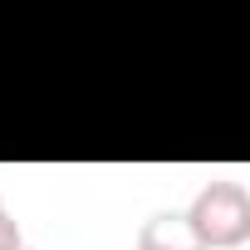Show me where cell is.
Here are the masks:
<instances>
[{
	"label": "cell",
	"instance_id": "4",
	"mask_svg": "<svg viewBox=\"0 0 250 250\" xmlns=\"http://www.w3.org/2000/svg\"><path fill=\"white\" fill-rule=\"evenodd\" d=\"M0 211H5V196H0Z\"/></svg>",
	"mask_w": 250,
	"mask_h": 250
},
{
	"label": "cell",
	"instance_id": "3",
	"mask_svg": "<svg viewBox=\"0 0 250 250\" xmlns=\"http://www.w3.org/2000/svg\"><path fill=\"white\" fill-rule=\"evenodd\" d=\"M0 250H25V230L10 211H0Z\"/></svg>",
	"mask_w": 250,
	"mask_h": 250
},
{
	"label": "cell",
	"instance_id": "1",
	"mask_svg": "<svg viewBox=\"0 0 250 250\" xmlns=\"http://www.w3.org/2000/svg\"><path fill=\"white\" fill-rule=\"evenodd\" d=\"M201 250H235L250 240V191L240 182H206L196 201L182 211Z\"/></svg>",
	"mask_w": 250,
	"mask_h": 250
},
{
	"label": "cell",
	"instance_id": "5",
	"mask_svg": "<svg viewBox=\"0 0 250 250\" xmlns=\"http://www.w3.org/2000/svg\"><path fill=\"white\" fill-rule=\"evenodd\" d=\"M25 250H30V245H25Z\"/></svg>",
	"mask_w": 250,
	"mask_h": 250
},
{
	"label": "cell",
	"instance_id": "2",
	"mask_svg": "<svg viewBox=\"0 0 250 250\" xmlns=\"http://www.w3.org/2000/svg\"><path fill=\"white\" fill-rule=\"evenodd\" d=\"M138 250H201V240L191 235L187 216H177V211H157L152 221H143V230H138Z\"/></svg>",
	"mask_w": 250,
	"mask_h": 250
}]
</instances>
